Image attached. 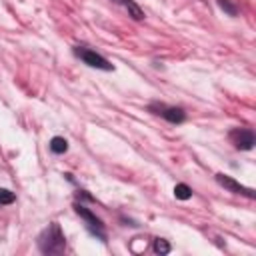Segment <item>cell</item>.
Returning <instances> with one entry per match:
<instances>
[{
  "label": "cell",
  "instance_id": "cell-1",
  "mask_svg": "<svg viewBox=\"0 0 256 256\" xmlns=\"http://www.w3.org/2000/svg\"><path fill=\"white\" fill-rule=\"evenodd\" d=\"M38 248L44 254H62L64 252L66 240H64V234L56 222H52L48 228L42 230V234L38 236Z\"/></svg>",
  "mask_w": 256,
  "mask_h": 256
},
{
  "label": "cell",
  "instance_id": "cell-2",
  "mask_svg": "<svg viewBox=\"0 0 256 256\" xmlns=\"http://www.w3.org/2000/svg\"><path fill=\"white\" fill-rule=\"evenodd\" d=\"M76 56L78 58H82L88 66H92V68H98V70H112V64L106 60V58H102L100 54H96V52H92V50H88V48H76Z\"/></svg>",
  "mask_w": 256,
  "mask_h": 256
},
{
  "label": "cell",
  "instance_id": "cell-3",
  "mask_svg": "<svg viewBox=\"0 0 256 256\" xmlns=\"http://www.w3.org/2000/svg\"><path fill=\"white\" fill-rule=\"evenodd\" d=\"M230 140L238 150H250L254 146V134L250 130H244V128L230 132Z\"/></svg>",
  "mask_w": 256,
  "mask_h": 256
},
{
  "label": "cell",
  "instance_id": "cell-4",
  "mask_svg": "<svg viewBox=\"0 0 256 256\" xmlns=\"http://www.w3.org/2000/svg\"><path fill=\"white\" fill-rule=\"evenodd\" d=\"M216 180H218L220 186H224L226 190H230V192H234V194H244V196H248V198H254V192H252L250 188L242 186L240 182H236L234 178H230V176H226V174H216Z\"/></svg>",
  "mask_w": 256,
  "mask_h": 256
},
{
  "label": "cell",
  "instance_id": "cell-5",
  "mask_svg": "<svg viewBox=\"0 0 256 256\" xmlns=\"http://www.w3.org/2000/svg\"><path fill=\"white\" fill-rule=\"evenodd\" d=\"M152 108H156V106H152ZM156 110H158L156 114H160V116L166 118L168 122H182V120H184V110H182V108H166V106H158Z\"/></svg>",
  "mask_w": 256,
  "mask_h": 256
},
{
  "label": "cell",
  "instance_id": "cell-6",
  "mask_svg": "<svg viewBox=\"0 0 256 256\" xmlns=\"http://www.w3.org/2000/svg\"><path fill=\"white\" fill-rule=\"evenodd\" d=\"M76 212H78V214L88 222V226H90V228H94V232H98V234H100V238H104V234L100 232V230H102V222H100V220H98L90 210H86L84 206H76Z\"/></svg>",
  "mask_w": 256,
  "mask_h": 256
},
{
  "label": "cell",
  "instance_id": "cell-7",
  "mask_svg": "<svg viewBox=\"0 0 256 256\" xmlns=\"http://www.w3.org/2000/svg\"><path fill=\"white\" fill-rule=\"evenodd\" d=\"M114 2L122 4V6L128 10V16H132L134 20H142V18H144V12H142V10H140V6H138V4H134L132 0H114Z\"/></svg>",
  "mask_w": 256,
  "mask_h": 256
},
{
  "label": "cell",
  "instance_id": "cell-8",
  "mask_svg": "<svg viewBox=\"0 0 256 256\" xmlns=\"http://www.w3.org/2000/svg\"><path fill=\"white\" fill-rule=\"evenodd\" d=\"M50 150L56 152V154H64V152L68 150V142H66L64 138H60V136H54V138L50 140Z\"/></svg>",
  "mask_w": 256,
  "mask_h": 256
},
{
  "label": "cell",
  "instance_id": "cell-9",
  "mask_svg": "<svg viewBox=\"0 0 256 256\" xmlns=\"http://www.w3.org/2000/svg\"><path fill=\"white\" fill-rule=\"evenodd\" d=\"M174 196H176L178 200H188V198L192 196V190H190L186 184H176V186H174Z\"/></svg>",
  "mask_w": 256,
  "mask_h": 256
},
{
  "label": "cell",
  "instance_id": "cell-10",
  "mask_svg": "<svg viewBox=\"0 0 256 256\" xmlns=\"http://www.w3.org/2000/svg\"><path fill=\"white\" fill-rule=\"evenodd\" d=\"M154 252L156 254H168L170 252V244L166 240H162V238H156L154 240Z\"/></svg>",
  "mask_w": 256,
  "mask_h": 256
},
{
  "label": "cell",
  "instance_id": "cell-11",
  "mask_svg": "<svg viewBox=\"0 0 256 256\" xmlns=\"http://www.w3.org/2000/svg\"><path fill=\"white\" fill-rule=\"evenodd\" d=\"M14 200H16L14 192H10L6 188H0V204H12Z\"/></svg>",
  "mask_w": 256,
  "mask_h": 256
},
{
  "label": "cell",
  "instance_id": "cell-12",
  "mask_svg": "<svg viewBox=\"0 0 256 256\" xmlns=\"http://www.w3.org/2000/svg\"><path fill=\"white\" fill-rule=\"evenodd\" d=\"M218 6H220L222 10H226L230 16H236V14H238V8H236L234 4H230V0H218Z\"/></svg>",
  "mask_w": 256,
  "mask_h": 256
}]
</instances>
